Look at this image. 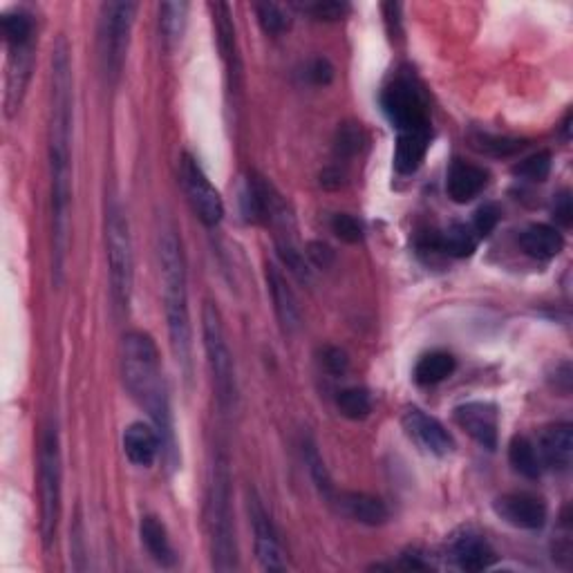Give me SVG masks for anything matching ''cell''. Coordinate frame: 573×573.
Masks as SVG:
<instances>
[{
    "instance_id": "cell-32",
    "label": "cell",
    "mask_w": 573,
    "mask_h": 573,
    "mask_svg": "<svg viewBox=\"0 0 573 573\" xmlns=\"http://www.w3.org/2000/svg\"><path fill=\"white\" fill-rule=\"evenodd\" d=\"M363 144H365V133L359 124H343L336 130L334 148L338 157L350 159L354 155H359Z\"/></svg>"
},
{
    "instance_id": "cell-21",
    "label": "cell",
    "mask_w": 573,
    "mask_h": 573,
    "mask_svg": "<svg viewBox=\"0 0 573 573\" xmlns=\"http://www.w3.org/2000/svg\"><path fill=\"white\" fill-rule=\"evenodd\" d=\"M338 509H341L347 518L368 526H381L390 520V511L385 502L368 493H341L338 495Z\"/></svg>"
},
{
    "instance_id": "cell-1",
    "label": "cell",
    "mask_w": 573,
    "mask_h": 573,
    "mask_svg": "<svg viewBox=\"0 0 573 573\" xmlns=\"http://www.w3.org/2000/svg\"><path fill=\"white\" fill-rule=\"evenodd\" d=\"M50 177H52V229L54 271L63 274L70 244L72 204V65L65 39L52 56V119H50Z\"/></svg>"
},
{
    "instance_id": "cell-9",
    "label": "cell",
    "mask_w": 573,
    "mask_h": 573,
    "mask_svg": "<svg viewBox=\"0 0 573 573\" xmlns=\"http://www.w3.org/2000/svg\"><path fill=\"white\" fill-rule=\"evenodd\" d=\"M383 110L397 133H410V130H428V108L415 83L408 77H397L381 95Z\"/></svg>"
},
{
    "instance_id": "cell-26",
    "label": "cell",
    "mask_w": 573,
    "mask_h": 573,
    "mask_svg": "<svg viewBox=\"0 0 573 573\" xmlns=\"http://www.w3.org/2000/svg\"><path fill=\"white\" fill-rule=\"evenodd\" d=\"M509 462L515 471L526 479H538L542 475V459L538 453V446H535L533 441L524 435L511 439Z\"/></svg>"
},
{
    "instance_id": "cell-29",
    "label": "cell",
    "mask_w": 573,
    "mask_h": 573,
    "mask_svg": "<svg viewBox=\"0 0 573 573\" xmlns=\"http://www.w3.org/2000/svg\"><path fill=\"white\" fill-rule=\"evenodd\" d=\"M0 30H3L9 48H25V45L32 43L34 23L23 12H9L0 18Z\"/></svg>"
},
{
    "instance_id": "cell-42",
    "label": "cell",
    "mask_w": 573,
    "mask_h": 573,
    "mask_svg": "<svg viewBox=\"0 0 573 573\" xmlns=\"http://www.w3.org/2000/svg\"><path fill=\"white\" fill-rule=\"evenodd\" d=\"M553 218H556L562 227H569L573 218V206H571V193L562 191L553 200Z\"/></svg>"
},
{
    "instance_id": "cell-15",
    "label": "cell",
    "mask_w": 573,
    "mask_h": 573,
    "mask_svg": "<svg viewBox=\"0 0 573 573\" xmlns=\"http://www.w3.org/2000/svg\"><path fill=\"white\" fill-rule=\"evenodd\" d=\"M213 14V27H215V39H218V50L224 65H227L229 74V86L231 90L240 88V56H238V43H236V25H233L231 9L227 3H211L209 5Z\"/></svg>"
},
{
    "instance_id": "cell-23",
    "label": "cell",
    "mask_w": 573,
    "mask_h": 573,
    "mask_svg": "<svg viewBox=\"0 0 573 573\" xmlns=\"http://www.w3.org/2000/svg\"><path fill=\"white\" fill-rule=\"evenodd\" d=\"M428 146H430V128L399 133L397 150H394V166H397V171L415 173L421 162H424Z\"/></svg>"
},
{
    "instance_id": "cell-24",
    "label": "cell",
    "mask_w": 573,
    "mask_h": 573,
    "mask_svg": "<svg viewBox=\"0 0 573 573\" xmlns=\"http://www.w3.org/2000/svg\"><path fill=\"white\" fill-rule=\"evenodd\" d=\"M139 533H142V542L146 551L150 553L157 565L162 567H173L175 565V549L171 544V538H168L166 526L162 520L155 518V515H146L142 518V524H139Z\"/></svg>"
},
{
    "instance_id": "cell-34",
    "label": "cell",
    "mask_w": 573,
    "mask_h": 573,
    "mask_svg": "<svg viewBox=\"0 0 573 573\" xmlns=\"http://www.w3.org/2000/svg\"><path fill=\"white\" fill-rule=\"evenodd\" d=\"M305 462H307V468H309V473H312V479L316 482V486L321 488V493L325 497H332V493H334L332 477H330V473H327L323 459H321V455H318V450L312 441H307L305 444Z\"/></svg>"
},
{
    "instance_id": "cell-5",
    "label": "cell",
    "mask_w": 573,
    "mask_h": 573,
    "mask_svg": "<svg viewBox=\"0 0 573 573\" xmlns=\"http://www.w3.org/2000/svg\"><path fill=\"white\" fill-rule=\"evenodd\" d=\"M106 251L112 300L119 309H128L135 280L133 240H130L128 218L117 200H110L106 209Z\"/></svg>"
},
{
    "instance_id": "cell-2",
    "label": "cell",
    "mask_w": 573,
    "mask_h": 573,
    "mask_svg": "<svg viewBox=\"0 0 573 573\" xmlns=\"http://www.w3.org/2000/svg\"><path fill=\"white\" fill-rule=\"evenodd\" d=\"M121 377L126 390L142 406L162 439V455L175 464V428L166 381L159 365V352L153 338L144 332H128L121 343Z\"/></svg>"
},
{
    "instance_id": "cell-36",
    "label": "cell",
    "mask_w": 573,
    "mask_h": 573,
    "mask_svg": "<svg viewBox=\"0 0 573 573\" xmlns=\"http://www.w3.org/2000/svg\"><path fill=\"white\" fill-rule=\"evenodd\" d=\"M332 231L336 233V238H341L347 244H356L363 240V227L354 215L336 213L332 218Z\"/></svg>"
},
{
    "instance_id": "cell-40",
    "label": "cell",
    "mask_w": 573,
    "mask_h": 573,
    "mask_svg": "<svg viewBox=\"0 0 573 573\" xmlns=\"http://www.w3.org/2000/svg\"><path fill=\"white\" fill-rule=\"evenodd\" d=\"M307 77L309 81L316 83V86H327V83L334 79L332 63L327 59H314L312 65L307 68Z\"/></svg>"
},
{
    "instance_id": "cell-20",
    "label": "cell",
    "mask_w": 573,
    "mask_h": 573,
    "mask_svg": "<svg viewBox=\"0 0 573 573\" xmlns=\"http://www.w3.org/2000/svg\"><path fill=\"white\" fill-rule=\"evenodd\" d=\"M124 453L135 466H150L162 455V439L155 426L135 421L124 432Z\"/></svg>"
},
{
    "instance_id": "cell-6",
    "label": "cell",
    "mask_w": 573,
    "mask_h": 573,
    "mask_svg": "<svg viewBox=\"0 0 573 573\" xmlns=\"http://www.w3.org/2000/svg\"><path fill=\"white\" fill-rule=\"evenodd\" d=\"M202 336H204V352L209 361V370L213 377L215 397H218L220 408L229 412L238 403V381H236V363L224 334L222 314L213 303H206L202 309Z\"/></svg>"
},
{
    "instance_id": "cell-11",
    "label": "cell",
    "mask_w": 573,
    "mask_h": 573,
    "mask_svg": "<svg viewBox=\"0 0 573 573\" xmlns=\"http://www.w3.org/2000/svg\"><path fill=\"white\" fill-rule=\"evenodd\" d=\"M249 515H251L253 535H256V556L262 569L285 571L287 562H285L283 544H280L276 526L274 522H271L269 513L265 511V506H262L256 493L249 495Z\"/></svg>"
},
{
    "instance_id": "cell-17",
    "label": "cell",
    "mask_w": 573,
    "mask_h": 573,
    "mask_svg": "<svg viewBox=\"0 0 573 573\" xmlns=\"http://www.w3.org/2000/svg\"><path fill=\"white\" fill-rule=\"evenodd\" d=\"M538 453L542 466L553 471H569L573 459V428L571 424H553L540 432Z\"/></svg>"
},
{
    "instance_id": "cell-39",
    "label": "cell",
    "mask_w": 573,
    "mask_h": 573,
    "mask_svg": "<svg viewBox=\"0 0 573 573\" xmlns=\"http://www.w3.org/2000/svg\"><path fill=\"white\" fill-rule=\"evenodd\" d=\"M321 363L327 372L334 374V377H341V374H345L347 368H350V359H347V354L341 350V347H332V345H327L321 350Z\"/></svg>"
},
{
    "instance_id": "cell-37",
    "label": "cell",
    "mask_w": 573,
    "mask_h": 573,
    "mask_svg": "<svg viewBox=\"0 0 573 573\" xmlns=\"http://www.w3.org/2000/svg\"><path fill=\"white\" fill-rule=\"evenodd\" d=\"M303 9L318 21H338V18L345 16L347 5L336 3V0H314V3H305Z\"/></svg>"
},
{
    "instance_id": "cell-25",
    "label": "cell",
    "mask_w": 573,
    "mask_h": 573,
    "mask_svg": "<svg viewBox=\"0 0 573 573\" xmlns=\"http://www.w3.org/2000/svg\"><path fill=\"white\" fill-rule=\"evenodd\" d=\"M435 242L437 249L444 251L450 258H468L477 249V233L468 224L455 222L444 233H437Z\"/></svg>"
},
{
    "instance_id": "cell-31",
    "label": "cell",
    "mask_w": 573,
    "mask_h": 573,
    "mask_svg": "<svg viewBox=\"0 0 573 573\" xmlns=\"http://www.w3.org/2000/svg\"><path fill=\"white\" fill-rule=\"evenodd\" d=\"M473 146L493 157H511L515 153H520V150L524 148V142L522 139H513V137H497V135L479 133L473 137Z\"/></svg>"
},
{
    "instance_id": "cell-38",
    "label": "cell",
    "mask_w": 573,
    "mask_h": 573,
    "mask_svg": "<svg viewBox=\"0 0 573 573\" xmlns=\"http://www.w3.org/2000/svg\"><path fill=\"white\" fill-rule=\"evenodd\" d=\"M497 222H500V209H497L495 204H484L479 206L475 213L473 231L477 233V238H486L491 236L493 229L497 227Z\"/></svg>"
},
{
    "instance_id": "cell-30",
    "label": "cell",
    "mask_w": 573,
    "mask_h": 573,
    "mask_svg": "<svg viewBox=\"0 0 573 573\" xmlns=\"http://www.w3.org/2000/svg\"><path fill=\"white\" fill-rule=\"evenodd\" d=\"M336 406L338 410H341L343 417L352 419V421H361L372 412V399H370L368 390L347 388L343 392H338Z\"/></svg>"
},
{
    "instance_id": "cell-28",
    "label": "cell",
    "mask_w": 573,
    "mask_h": 573,
    "mask_svg": "<svg viewBox=\"0 0 573 573\" xmlns=\"http://www.w3.org/2000/svg\"><path fill=\"white\" fill-rule=\"evenodd\" d=\"M186 14H189L186 3H164L159 7V32H162V41L168 50L180 43L186 27Z\"/></svg>"
},
{
    "instance_id": "cell-14",
    "label": "cell",
    "mask_w": 573,
    "mask_h": 573,
    "mask_svg": "<svg viewBox=\"0 0 573 573\" xmlns=\"http://www.w3.org/2000/svg\"><path fill=\"white\" fill-rule=\"evenodd\" d=\"M455 421L468 437H473L479 446L486 450L497 448V430H500V417L493 403L471 401L455 408Z\"/></svg>"
},
{
    "instance_id": "cell-3",
    "label": "cell",
    "mask_w": 573,
    "mask_h": 573,
    "mask_svg": "<svg viewBox=\"0 0 573 573\" xmlns=\"http://www.w3.org/2000/svg\"><path fill=\"white\" fill-rule=\"evenodd\" d=\"M157 260L162 274L164 314L171 336V350L186 379L191 377L193 365V336L189 314V289H186V258L182 240L173 227H162L157 236Z\"/></svg>"
},
{
    "instance_id": "cell-12",
    "label": "cell",
    "mask_w": 573,
    "mask_h": 573,
    "mask_svg": "<svg viewBox=\"0 0 573 573\" xmlns=\"http://www.w3.org/2000/svg\"><path fill=\"white\" fill-rule=\"evenodd\" d=\"M497 518L515 529L538 531L547 522V504L531 493H509L493 502Z\"/></svg>"
},
{
    "instance_id": "cell-10",
    "label": "cell",
    "mask_w": 573,
    "mask_h": 573,
    "mask_svg": "<svg viewBox=\"0 0 573 573\" xmlns=\"http://www.w3.org/2000/svg\"><path fill=\"white\" fill-rule=\"evenodd\" d=\"M182 186L184 193L189 197L191 209L197 215L204 227H218L224 218V202L220 193L215 191L209 177L202 171V166L197 164V159L191 155L182 157Z\"/></svg>"
},
{
    "instance_id": "cell-8",
    "label": "cell",
    "mask_w": 573,
    "mask_h": 573,
    "mask_svg": "<svg viewBox=\"0 0 573 573\" xmlns=\"http://www.w3.org/2000/svg\"><path fill=\"white\" fill-rule=\"evenodd\" d=\"M39 464L41 535L45 547H50L61 518V444L54 426H48L43 432Z\"/></svg>"
},
{
    "instance_id": "cell-16",
    "label": "cell",
    "mask_w": 573,
    "mask_h": 573,
    "mask_svg": "<svg viewBox=\"0 0 573 573\" xmlns=\"http://www.w3.org/2000/svg\"><path fill=\"white\" fill-rule=\"evenodd\" d=\"M267 285L271 291V300H274L280 327H283V332L287 334H296L300 325H303V314H300L298 300L294 291H291L287 278L276 265H267Z\"/></svg>"
},
{
    "instance_id": "cell-33",
    "label": "cell",
    "mask_w": 573,
    "mask_h": 573,
    "mask_svg": "<svg viewBox=\"0 0 573 573\" xmlns=\"http://www.w3.org/2000/svg\"><path fill=\"white\" fill-rule=\"evenodd\" d=\"M256 16H258V21L262 25V30H265L267 34H283L287 27H289V18L287 14L283 12V7L276 5V3H258L256 7Z\"/></svg>"
},
{
    "instance_id": "cell-18",
    "label": "cell",
    "mask_w": 573,
    "mask_h": 573,
    "mask_svg": "<svg viewBox=\"0 0 573 573\" xmlns=\"http://www.w3.org/2000/svg\"><path fill=\"white\" fill-rule=\"evenodd\" d=\"M486 184H488V173L484 171V168L462 162V159L453 162L446 177L448 197L457 204H466V202L475 200V197L486 189Z\"/></svg>"
},
{
    "instance_id": "cell-22",
    "label": "cell",
    "mask_w": 573,
    "mask_h": 573,
    "mask_svg": "<svg viewBox=\"0 0 573 573\" xmlns=\"http://www.w3.org/2000/svg\"><path fill=\"white\" fill-rule=\"evenodd\" d=\"M520 247L535 260H551L565 247V238L556 227L549 224H531L520 236Z\"/></svg>"
},
{
    "instance_id": "cell-19",
    "label": "cell",
    "mask_w": 573,
    "mask_h": 573,
    "mask_svg": "<svg viewBox=\"0 0 573 573\" xmlns=\"http://www.w3.org/2000/svg\"><path fill=\"white\" fill-rule=\"evenodd\" d=\"M450 553L459 569L464 571H484L495 562V551L482 535L464 531L450 542Z\"/></svg>"
},
{
    "instance_id": "cell-35",
    "label": "cell",
    "mask_w": 573,
    "mask_h": 573,
    "mask_svg": "<svg viewBox=\"0 0 573 573\" xmlns=\"http://www.w3.org/2000/svg\"><path fill=\"white\" fill-rule=\"evenodd\" d=\"M549 171H551V155L547 153V150L526 157L522 164L515 166V175H520L529 182H544L547 180Z\"/></svg>"
},
{
    "instance_id": "cell-43",
    "label": "cell",
    "mask_w": 573,
    "mask_h": 573,
    "mask_svg": "<svg viewBox=\"0 0 573 573\" xmlns=\"http://www.w3.org/2000/svg\"><path fill=\"white\" fill-rule=\"evenodd\" d=\"M321 184L325 186V189H341L343 173L336 171V168H327V171L321 175Z\"/></svg>"
},
{
    "instance_id": "cell-13",
    "label": "cell",
    "mask_w": 573,
    "mask_h": 573,
    "mask_svg": "<svg viewBox=\"0 0 573 573\" xmlns=\"http://www.w3.org/2000/svg\"><path fill=\"white\" fill-rule=\"evenodd\" d=\"M401 421L408 435L415 439L417 444L426 450V453L437 455V457L453 453V448H455L453 435H450L439 419L430 417L428 412L419 410V408H408Z\"/></svg>"
},
{
    "instance_id": "cell-4",
    "label": "cell",
    "mask_w": 573,
    "mask_h": 573,
    "mask_svg": "<svg viewBox=\"0 0 573 573\" xmlns=\"http://www.w3.org/2000/svg\"><path fill=\"white\" fill-rule=\"evenodd\" d=\"M206 524H209L213 567L218 571L238 569V544L231 511V473L224 455H215V462L211 466Z\"/></svg>"
},
{
    "instance_id": "cell-27",
    "label": "cell",
    "mask_w": 573,
    "mask_h": 573,
    "mask_svg": "<svg viewBox=\"0 0 573 573\" xmlns=\"http://www.w3.org/2000/svg\"><path fill=\"white\" fill-rule=\"evenodd\" d=\"M457 363L448 352H430L415 365V381L419 385H437L455 372Z\"/></svg>"
},
{
    "instance_id": "cell-7",
    "label": "cell",
    "mask_w": 573,
    "mask_h": 573,
    "mask_svg": "<svg viewBox=\"0 0 573 573\" xmlns=\"http://www.w3.org/2000/svg\"><path fill=\"white\" fill-rule=\"evenodd\" d=\"M135 3H106L99 14V59L103 74L117 81L124 70L130 32L135 23Z\"/></svg>"
},
{
    "instance_id": "cell-41",
    "label": "cell",
    "mask_w": 573,
    "mask_h": 573,
    "mask_svg": "<svg viewBox=\"0 0 573 573\" xmlns=\"http://www.w3.org/2000/svg\"><path fill=\"white\" fill-rule=\"evenodd\" d=\"M307 258L312 260L316 267L327 269L334 262V251L327 247L325 242H309L307 244Z\"/></svg>"
}]
</instances>
